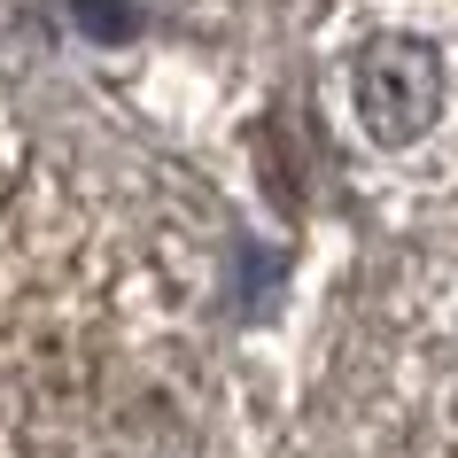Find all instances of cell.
Wrapping results in <instances>:
<instances>
[{
    "instance_id": "obj_1",
    "label": "cell",
    "mask_w": 458,
    "mask_h": 458,
    "mask_svg": "<svg viewBox=\"0 0 458 458\" xmlns=\"http://www.w3.org/2000/svg\"><path fill=\"white\" fill-rule=\"evenodd\" d=\"M443 117V55L411 31H381L358 47V124L381 148H411Z\"/></svg>"
},
{
    "instance_id": "obj_2",
    "label": "cell",
    "mask_w": 458,
    "mask_h": 458,
    "mask_svg": "<svg viewBox=\"0 0 458 458\" xmlns=\"http://www.w3.org/2000/svg\"><path fill=\"white\" fill-rule=\"evenodd\" d=\"M78 8H86L78 24L94 31V39H124L132 31V0H78Z\"/></svg>"
}]
</instances>
